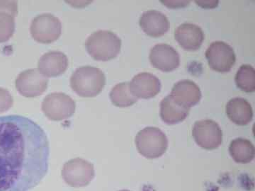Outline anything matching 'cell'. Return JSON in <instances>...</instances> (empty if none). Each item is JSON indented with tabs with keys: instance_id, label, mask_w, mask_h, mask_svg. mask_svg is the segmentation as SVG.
<instances>
[{
	"instance_id": "cell-1",
	"label": "cell",
	"mask_w": 255,
	"mask_h": 191,
	"mask_svg": "<svg viewBox=\"0 0 255 191\" xmlns=\"http://www.w3.org/2000/svg\"><path fill=\"white\" fill-rule=\"evenodd\" d=\"M46 133L31 119L0 117V191H28L48 173Z\"/></svg>"
},
{
	"instance_id": "cell-2",
	"label": "cell",
	"mask_w": 255,
	"mask_h": 191,
	"mask_svg": "<svg viewBox=\"0 0 255 191\" xmlns=\"http://www.w3.org/2000/svg\"><path fill=\"white\" fill-rule=\"evenodd\" d=\"M105 84V73L95 67H80L70 78V86L82 97L96 96L103 90Z\"/></svg>"
},
{
	"instance_id": "cell-3",
	"label": "cell",
	"mask_w": 255,
	"mask_h": 191,
	"mask_svg": "<svg viewBox=\"0 0 255 191\" xmlns=\"http://www.w3.org/2000/svg\"><path fill=\"white\" fill-rule=\"evenodd\" d=\"M122 41L117 34L107 30L92 33L85 42L87 51L92 58L100 61L114 59L120 53Z\"/></svg>"
},
{
	"instance_id": "cell-4",
	"label": "cell",
	"mask_w": 255,
	"mask_h": 191,
	"mask_svg": "<svg viewBox=\"0 0 255 191\" xmlns=\"http://www.w3.org/2000/svg\"><path fill=\"white\" fill-rule=\"evenodd\" d=\"M135 145L139 153L145 158H159L168 147V139L160 129L147 127L137 133Z\"/></svg>"
},
{
	"instance_id": "cell-5",
	"label": "cell",
	"mask_w": 255,
	"mask_h": 191,
	"mask_svg": "<svg viewBox=\"0 0 255 191\" xmlns=\"http://www.w3.org/2000/svg\"><path fill=\"white\" fill-rule=\"evenodd\" d=\"M75 102L63 92H53L42 102L41 109L47 118L54 121L66 120L75 113Z\"/></svg>"
},
{
	"instance_id": "cell-6",
	"label": "cell",
	"mask_w": 255,
	"mask_h": 191,
	"mask_svg": "<svg viewBox=\"0 0 255 191\" xmlns=\"http://www.w3.org/2000/svg\"><path fill=\"white\" fill-rule=\"evenodd\" d=\"M62 177L70 187H85L95 177L93 164L81 158L70 159L63 165Z\"/></svg>"
},
{
	"instance_id": "cell-7",
	"label": "cell",
	"mask_w": 255,
	"mask_h": 191,
	"mask_svg": "<svg viewBox=\"0 0 255 191\" xmlns=\"http://www.w3.org/2000/svg\"><path fill=\"white\" fill-rule=\"evenodd\" d=\"M30 31L36 41L46 44L53 43L61 35V21L53 14L38 15L32 20Z\"/></svg>"
},
{
	"instance_id": "cell-8",
	"label": "cell",
	"mask_w": 255,
	"mask_h": 191,
	"mask_svg": "<svg viewBox=\"0 0 255 191\" xmlns=\"http://www.w3.org/2000/svg\"><path fill=\"white\" fill-rule=\"evenodd\" d=\"M192 135L196 144L205 150H215L223 142L222 130L212 120L196 121L192 129Z\"/></svg>"
},
{
	"instance_id": "cell-9",
	"label": "cell",
	"mask_w": 255,
	"mask_h": 191,
	"mask_svg": "<svg viewBox=\"0 0 255 191\" xmlns=\"http://www.w3.org/2000/svg\"><path fill=\"white\" fill-rule=\"evenodd\" d=\"M48 78L38 69H28L18 75L16 87L18 92L27 98L39 96L46 91Z\"/></svg>"
},
{
	"instance_id": "cell-10",
	"label": "cell",
	"mask_w": 255,
	"mask_h": 191,
	"mask_svg": "<svg viewBox=\"0 0 255 191\" xmlns=\"http://www.w3.org/2000/svg\"><path fill=\"white\" fill-rule=\"evenodd\" d=\"M210 68L220 73H227L236 63L232 47L223 41L213 42L206 51Z\"/></svg>"
},
{
	"instance_id": "cell-11",
	"label": "cell",
	"mask_w": 255,
	"mask_h": 191,
	"mask_svg": "<svg viewBox=\"0 0 255 191\" xmlns=\"http://www.w3.org/2000/svg\"><path fill=\"white\" fill-rule=\"evenodd\" d=\"M150 60L152 66L161 71L171 72L180 64V57L173 47L160 43L150 50Z\"/></svg>"
},
{
	"instance_id": "cell-12",
	"label": "cell",
	"mask_w": 255,
	"mask_h": 191,
	"mask_svg": "<svg viewBox=\"0 0 255 191\" xmlns=\"http://www.w3.org/2000/svg\"><path fill=\"white\" fill-rule=\"evenodd\" d=\"M160 80L155 75L148 73L137 74L129 82L132 95L137 98L149 99L153 98L160 92Z\"/></svg>"
},
{
	"instance_id": "cell-13",
	"label": "cell",
	"mask_w": 255,
	"mask_h": 191,
	"mask_svg": "<svg viewBox=\"0 0 255 191\" xmlns=\"http://www.w3.org/2000/svg\"><path fill=\"white\" fill-rule=\"evenodd\" d=\"M170 96L178 104L190 109L200 101L201 92L195 82L182 80L174 85Z\"/></svg>"
},
{
	"instance_id": "cell-14",
	"label": "cell",
	"mask_w": 255,
	"mask_h": 191,
	"mask_svg": "<svg viewBox=\"0 0 255 191\" xmlns=\"http://www.w3.org/2000/svg\"><path fill=\"white\" fill-rule=\"evenodd\" d=\"M174 36L180 46L189 51L199 50L204 39L202 29L197 25L189 23L180 25L176 30Z\"/></svg>"
},
{
	"instance_id": "cell-15",
	"label": "cell",
	"mask_w": 255,
	"mask_h": 191,
	"mask_svg": "<svg viewBox=\"0 0 255 191\" xmlns=\"http://www.w3.org/2000/svg\"><path fill=\"white\" fill-rule=\"evenodd\" d=\"M38 70L47 78L59 76L68 68V57L62 52H48L38 60Z\"/></svg>"
},
{
	"instance_id": "cell-16",
	"label": "cell",
	"mask_w": 255,
	"mask_h": 191,
	"mask_svg": "<svg viewBox=\"0 0 255 191\" xmlns=\"http://www.w3.org/2000/svg\"><path fill=\"white\" fill-rule=\"evenodd\" d=\"M140 26L146 34L157 38L164 36L168 31L169 23L168 18L162 12L150 10L140 16Z\"/></svg>"
},
{
	"instance_id": "cell-17",
	"label": "cell",
	"mask_w": 255,
	"mask_h": 191,
	"mask_svg": "<svg viewBox=\"0 0 255 191\" xmlns=\"http://www.w3.org/2000/svg\"><path fill=\"white\" fill-rule=\"evenodd\" d=\"M228 118L238 125H246L253 120V113L251 104L242 98H234L228 102L226 107Z\"/></svg>"
},
{
	"instance_id": "cell-18",
	"label": "cell",
	"mask_w": 255,
	"mask_h": 191,
	"mask_svg": "<svg viewBox=\"0 0 255 191\" xmlns=\"http://www.w3.org/2000/svg\"><path fill=\"white\" fill-rule=\"evenodd\" d=\"M189 113V108L178 104L170 95L162 99L160 103V117L167 125H175L184 121Z\"/></svg>"
},
{
	"instance_id": "cell-19",
	"label": "cell",
	"mask_w": 255,
	"mask_h": 191,
	"mask_svg": "<svg viewBox=\"0 0 255 191\" xmlns=\"http://www.w3.org/2000/svg\"><path fill=\"white\" fill-rule=\"evenodd\" d=\"M229 152L235 162L248 164L254 159L255 150L254 145L250 140L236 138L231 142Z\"/></svg>"
},
{
	"instance_id": "cell-20",
	"label": "cell",
	"mask_w": 255,
	"mask_h": 191,
	"mask_svg": "<svg viewBox=\"0 0 255 191\" xmlns=\"http://www.w3.org/2000/svg\"><path fill=\"white\" fill-rule=\"evenodd\" d=\"M110 97L112 103L119 108L131 106L138 100L130 92L129 82H128L116 85L111 90Z\"/></svg>"
},
{
	"instance_id": "cell-21",
	"label": "cell",
	"mask_w": 255,
	"mask_h": 191,
	"mask_svg": "<svg viewBox=\"0 0 255 191\" xmlns=\"http://www.w3.org/2000/svg\"><path fill=\"white\" fill-rule=\"evenodd\" d=\"M235 82L238 88L246 92L255 90V70L249 65H243L238 69Z\"/></svg>"
},
{
	"instance_id": "cell-22",
	"label": "cell",
	"mask_w": 255,
	"mask_h": 191,
	"mask_svg": "<svg viewBox=\"0 0 255 191\" xmlns=\"http://www.w3.org/2000/svg\"><path fill=\"white\" fill-rule=\"evenodd\" d=\"M16 28L15 17L7 13L0 12V43L9 41Z\"/></svg>"
},
{
	"instance_id": "cell-23",
	"label": "cell",
	"mask_w": 255,
	"mask_h": 191,
	"mask_svg": "<svg viewBox=\"0 0 255 191\" xmlns=\"http://www.w3.org/2000/svg\"><path fill=\"white\" fill-rule=\"evenodd\" d=\"M14 99L12 95L6 89L0 87V113L9 110L13 106Z\"/></svg>"
},
{
	"instance_id": "cell-24",
	"label": "cell",
	"mask_w": 255,
	"mask_h": 191,
	"mask_svg": "<svg viewBox=\"0 0 255 191\" xmlns=\"http://www.w3.org/2000/svg\"><path fill=\"white\" fill-rule=\"evenodd\" d=\"M0 12L7 13L16 17L18 14V2L14 0H0Z\"/></svg>"
},
{
	"instance_id": "cell-25",
	"label": "cell",
	"mask_w": 255,
	"mask_h": 191,
	"mask_svg": "<svg viewBox=\"0 0 255 191\" xmlns=\"http://www.w3.org/2000/svg\"><path fill=\"white\" fill-rule=\"evenodd\" d=\"M130 191L127 190V189H124V190H121V191Z\"/></svg>"
}]
</instances>
